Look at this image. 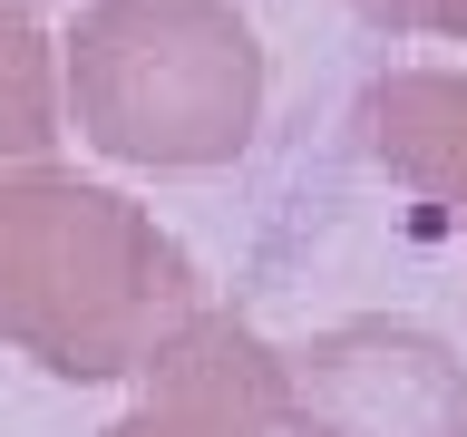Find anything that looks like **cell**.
<instances>
[{
    "instance_id": "1",
    "label": "cell",
    "mask_w": 467,
    "mask_h": 437,
    "mask_svg": "<svg viewBox=\"0 0 467 437\" xmlns=\"http://www.w3.org/2000/svg\"><path fill=\"white\" fill-rule=\"evenodd\" d=\"M204 311V272L146 204L68 175L58 156L0 175V350L98 389L146 379Z\"/></svg>"
},
{
    "instance_id": "2",
    "label": "cell",
    "mask_w": 467,
    "mask_h": 437,
    "mask_svg": "<svg viewBox=\"0 0 467 437\" xmlns=\"http://www.w3.org/2000/svg\"><path fill=\"white\" fill-rule=\"evenodd\" d=\"M68 127L117 166H234L263 127V39L234 0H98L58 39Z\"/></svg>"
},
{
    "instance_id": "3",
    "label": "cell",
    "mask_w": 467,
    "mask_h": 437,
    "mask_svg": "<svg viewBox=\"0 0 467 437\" xmlns=\"http://www.w3.org/2000/svg\"><path fill=\"white\" fill-rule=\"evenodd\" d=\"M283 370L292 437H467V360L409 320H341Z\"/></svg>"
},
{
    "instance_id": "4",
    "label": "cell",
    "mask_w": 467,
    "mask_h": 437,
    "mask_svg": "<svg viewBox=\"0 0 467 437\" xmlns=\"http://www.w3.org/2000/svg\"><path fill=\"white\" fill-rule=\"evenodd\" d=\"M108 437H292V370L244 320L204 311L185 340L137 379V408Z\"/></svg>"
},
{
    "instance_id": "5",
    "label": "cell",
    "mask_w": 467,
    "mask_h": 437,
    "mask_svg": "<svg viewBox=\"0 0 467 437\" xmlns=\"http://www.w3.org/2000/svg\"><path fill=\"white\" fill-rule=\"evenodd\" d=\"M360 127H370V156L400 175L409 195L448 204L467 224V78L458 68H400L360 97Z\"/></svg>"
},
{
    "instance_id": "6",
    "label": "cell",
    "mask_w": 467,
    "mask_h": 437,
    "mask_svg": "<svg viewBox=\"0 0 467 437\" xmlns=\"http://www.w3.org/2000/svg\"><path fill=\"white\" fill-rule=\"evenodd\" d=\"M68 137V68L58 39L29 29V10H0V175L10 166H49Z\"/></svg>"
},
{
    "instance_id": "7",
    "label": "cell",
    "mask_w": 467,
    "mask_h": 437,
    "mask_svg": "<svg viewBox=\"0 0 467 437\" xmlns=\"http://www.w3.org/2000/svg\"><path fill=\"white\" fill-rule=\"evenodd\" d=\"M379 29H429V39H467V0H350Z\"/></svg>"
},
{
    "instance_id": "8",
    "label": "cell",
    "mask_w": 467,
    "mask_h": 437,
    "mask_svg": "<svg viewBox=\"0 0 467 437\" xmlns=\"http://www.w3.org/2000/svg\"><path fill=\"white\" fill-rule=\"evenodd\" d=\"M0 10H39V0H0Z\"/></svg>"
}]
</instances>
